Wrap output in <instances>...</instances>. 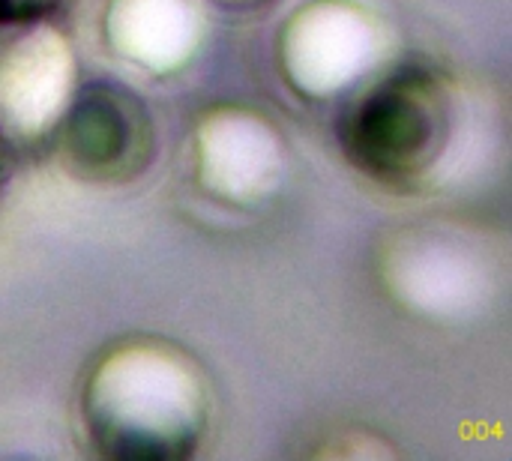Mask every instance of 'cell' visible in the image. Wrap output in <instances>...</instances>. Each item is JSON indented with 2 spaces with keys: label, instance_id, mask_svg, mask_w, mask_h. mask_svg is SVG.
I'll list each match as a JSON object with an SVG mask.
<instances>
[{
  "label": "cell",
  "instance_id": "9",
  "mask_svg": "<svg viewBox=\"0 0 512 461\" xmlns=\"http://www.w3.org/2000/svg\"><path fill=\"white\" fill-rule=\"evenodd\" d=\"M9 138H6V132L0 129V192H3V186H6V180H9V171H12V159H9Z\"/></svg>",
  "mask_w": 512,
  "mask_h": 461
},
{
  "label": "cell",
  "instance_id": "1",
  "mask_svg": "<svg viewBox=\"0 0 512 461\" xmlns=\"http://www.w3.org/2000/svg\"><path fill=\"white\" fill-rule=\"evenodd\" d=\"M84 420L102 456L186 459L204 432V390L162 345H123L90 375Z\"/></svg>",
  "mask_w": 512,
  "mask_h": 461
},
{
  "label": "cell",
  "instance_id": "4",
  "mask_svg": "<svg viewBox=\"0 0 512 461\" xmlns=\"http://www.w3.org/2000/svg\"><path fill=\"white\" fill-rule=\"evenodd\" d=\"M378 30L348 3H312L285 27L282 60L309 96H330L354 84L375 60Z\"/></svg>",
  "mask_w": 512,
  "mask_h": 461
},
{
  "label": "cell",
  "instance_id": "6",
  "mask_svg": "<svg viewBox=\"0 0 512 461\" xmlns=\"http://www.w3.org/2000/svg\"><path fill=\"white\" fill-rule=\"evenodd\" d=\"M69 87L72 57L54 30L27 33L0 63V108L24 132H39L60 117Z\"/></svg>",
  "mask_w": 512,
  "mask_h": 461
},
{
  "label": "cell",
  "instance_id": "5",
  "mask_svg": "<svg viewBox=\"0 0 512 461\" xmlns=\"http://www.w3.org/2000/svg\"><path fill=\"white\" fill-rule=\"evenodd\" d=\"M198 174L225 201H261L282 174V147L264 120L219 111L198 129Z\"/></svg>",
  "mask_w": 512,
  "mask_h": 461
},
{
  "label": "cell",
  "instance_id": "7",
  "mask_svg": "<svg viewBox=\"0 0 512 461\" xmlns=\"http://www.w3.org/2000/svg\"><path fill=\"white\" fill-rule=\"evenodd\" d=\"M105 30L123 57L156 72L180 66L198 42L189 0H114Z\"/></svg>",
  "mask_w": 512,
  "mask_h": 461
},
{
  "label": "cell",
  "instance_id": "3",
  "mask_svg": "<svg viewBox=\"0 0 512 461\" xmlns=\"http://www.w3.org/2000/svg\"><path fill=\"white\" fill-rule=\"evenodd\" d=\"M153 153L150 117L138 96L114 84H87L63 123V156L78 177L114 183L138 177Z\"/></svg>",
  "mask_w": 512,
  "mask_h": 461
},
{
  "label": "cell",
  "instance_id": "8",
  "mask_svg": "<svg viewBox=\"0 0 512 461\" xmlns=\"http://www.w3.org/2000/svg\"><path fill=\"white\" fill-rule=\"evenodd\" d=\"M60 0H0V24H24L48 15Z\"/></svg>",
  "mask_w": 512,
  "mask_h": 461
},
{
  "label": "cell",
  "instance_id": "2",
  "mask_svg": "<svg viewBox=\"0 0 512 461\" xmlns=\"http://www.w3.org/2000/svg\"><path fill=\"white\" fill-rule=\"evenodd\" d=\"M339 135L345 156L372 180L417 186L438 171L450 147V93L423 69L393 72L348 108Z\"/></svg>",
  "mask_w": 512,
  "mask_h": 461
}]
</instances>
